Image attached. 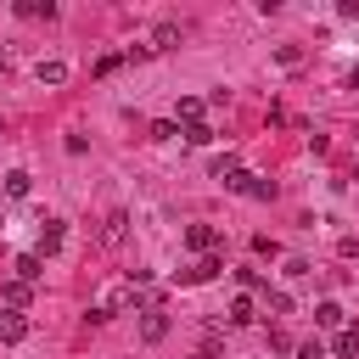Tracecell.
<instances>
[{
	"mask_svg": "<svg viewBox=\"0 0 359 359\" xmlns=\"http://www.w3.org/2000/svg\"><path fill=\"white\" fill-rule=\"evenodd\" d=\"M348 84H353V90H359V62H353V73H348Z\"/></svg>",
	"mask_w": 359,
	"mask_h": 359,
	"instance_id": "cb8c5ba5",
	"label": "cell"
},
{
	"mask_svg": "<svg viewBox=\"0 0 359 359\" xmlns=\"http://www.w3.org/2000/svg\"><path fill=\"white\" fill-rule=\"evenodd\" d=\"M275 62H280V67H297V62H303V50H297V45H280V50H275Z\"/></svg>",
	"mask_w": 359,
	"mask_h": 359,
	"instance_id": "44dd1931",
	"label": "cell"
},
{
	"mask_svg": "<svg viewBox=\"0 0 359 359\" xmlns=\"http://www.w3.org/2000/svg\"><path fill=\"white\" fill-rule=\"evenodd\" d=\"M331 348H337V359H353V353H359V325H342Z\"/></svg>",
	"mask_w": 359,
	"mask_h": 359,
	"instance_id": "ba28073f",
	"label": "cell"
},
{
	"mask_svg": "<svg viewBox=\"0 0 359 359\" xmlns=\"http://www.w3.org/2000/svg\"><path fill=\"white\" fill-rule=\"evenodd\" d=\"M353 180H359V168H353Z\"/></svg>",
	"mask_w": 359,
	"mask_h": 359,
	"instance_id": "484cf974",
	"label": "cell"
},
{
	"mask_svg": "<svg viewBox=\"0 0 359 359\" xmlns=\"http://www.w3.org/2000/svg\"><path fill=\"white\" fill-rule=\"evenodd\" d=\"M297 359H325V342H320V337H309V342H297Z\"/></svg>",
	"mask_w": 359,
	"mask_h": 359,
	"instance_id": "ffe728a7",
	"label": "cell"
},
{
	"mask_svg": "<svg viewBox=\"0 0 359 359\" xmlns=\"http://www.w3.org/2000/svg\"><path fill=\"white\" fill-rule=\"evenodd\" d=\"M135 303H146V297L135 292V280H118V286H112V292H107V297L90 309V320L101 325V320H112V314H123V309H135ZM146 309H151V303H146Z\"/></svg>",
	"mask_w": 359,
	"mask_h": 359,
	"instance_id": "6da1fadb",
	"label": "cell"
},
{
	"mask_svg": "<svg viewBox=\"0 0 359 359\" xmlns=\"http://www.w3.org/2000/svg\"><path fill=\"white\" fill-rule=\"evenodd\" d=\"M39 275H45V264H39V252H22V258H17V280H28V286H34Z\"/></svg>",
	"mask_w": 359,
	"mask_h": 359,
	"instance_id": "9c48e42d",
	"label": "cell"
},
{
	"mask_svg": "<svg viewBox=\"0 0 359 359\" xmlns=\"http://www.w3.org/2000/svg\"><path fill=\"white\" fill-rule=\"evenodd\" d=\"M140 337H146V342H163V337H168V314H163L157 303L140 314Z\"/></svg>",
	"mask_w": 359,
	"mask_h": 359,
	"instance_id": "3957f363",
	"label": "cell"
},
{
	"mask_svg": "<svg viewBox=\"0 0 359 359\" xmlns=\"http://www.w3.org/2000/svg\"><path fill=\"white\" fill-rule=\"evenodd\" d=\"M213 241H219V230H213V224H191V230H185V247H191V252H202V258L213 252Z\"/></svg>",
	"mask_w": 359,
	"mask_h": 359,
	"instance_id": "5b68a950",
	"label": "cell"
},
{
	"mask_svg": "<svg viewBox=\"0 0 359 359\" xmlns=\"http://www.w3.org/2000/svg\"><path fill=\"white\" fill-rule=\"evenodd\" d=\"M269 309L275 314H292V292H269Z\"/></svg>",
	"mask_w": 359,
	"mask_h": 359,
	"instance_id": "7402d4cb",
	"label": "cell"
},
{
	"mask_svg": "<svg viewBox=\"0 0 359 359\" xmlns=\"http://www.w3.org/2000/svg\"><path fill=\"white\" fill-rule=\"evenodd\" d=\"M219 269H224V258H213V252H208V258H196L191 269H180V286H202V280H213Z\"/></svg>",
	"mask_w": 359,
	"mask_h": 359,
	"instance_id": "7a4b0ae2",
	"label": "cell"
},
{
	"mask_svg": "<svg viewBox=\"0 0 359 359\" xmlns=\"http://www.w3.org/2000/svg\"><path fill=\"white\" fill-rule=\"evenodd\" d=\"M39 258H56L62 252V219H45V230H39V247H34Z\"/></svg>",
	"mask_w": 359,
	"mask_h": 359,
	"instance_id": "277c9868",
	"label": "cell"
},
{
	"mask_svg": "<svg viewBox=\"0 0 359 359\" xmlns=\"http://www.w3.org/2000/svg\"><path fill=\"white\" fill-rule=\"evenodd\" d=\"M39 84H67V62H39Z\"/></svg>",
	"mask_w": 359,
	"mask_h": 359,
	"instance_id": "8fae6325",
	"label": "cell"
},
{
	"mask_svg": "<svg viewBox=\"0 0 359 359\" xmlns=\"http://www.w3.org/2000/svg\"><path fill=\"white\" fill-rule=\"evenodd\" d=\"M28 337V320L22 314H0V342H22Z\"/></svg>",
	"mask_w": 359,
	"mask_h": 359,
	"instance_id": "52a82bcc",
	"label": "cell"
},
{
	"mask_svg": "<svg viewBox=\"0 0 359 359\" xmlns=\"http://www.w3.org/2000/svg\"><path fill=\"white\" fill-rule=\"evenodd\" d=\"M180 135H185L191 146H208V140H213V123H208V118H196V123H185Z\"/></svg>",
	"mask_w": 359,
	"mask_h": 359,
	"instance_id": "7c38bea8",
	"label": "cell"
},
{
	"mask_svg": "<svg viewBox=\"0 0 359 359\" xmlns=\"http://www.w3.org/2000/svg\"><path fill=\"white\" fill-rule=\"evenodd\" d=\"M252 320H258V314H252V297L241 292V297L230 303V325H252Z\"/></svg>",
	"mask_w": 359,
	"mask_h": 359,
	"instance_id": "4fadbf2b",
	"label": "cell"
},
{
	"mask_svg": "<svg viewBox=\"0 0 359 359\" xmlns=\"http://www.w3.org/2000/svg\"><path fill=\"white\" fill-rule=\"evenodd\" d=\"M0 202H6V180H0Z\"/></svg>",
	"mask_w": 359,
	"mask_h": 359,
	"instance_id": "d4e9b609",
	"label": "cell"
},
{
	"mask_svg": "<svg viewBox=\"0 0 359 359\" xmlns=\"http://www.w3.org/2000/svg\"><path fill=\"white\" fill-rule=\"evenodd\" d=\"M28 185H34V180H28L22 168H11V174H6V196H28Z\"/></svg>",
	"mask_w": 359,
	"mask_h": 359,
	"instance_id": "2e32d148",
	"label": "cell"
},
{
	"mask_svg": "<svg viewBox=\"0 0 359 359\" xmlns=\"http://www.w3.org/2000/svg\"><path fill=\"white\" fill-rule=\"evenodd\" d=\"M180 118L196 123V118H202V101H196V95H180Z\"/></svg>",
	"mask_w": 359,
	"mask_h": 359,
	"instance_id": "d6986e66",
	"label": "cell"
},
{
	"mask_svg": "<svg viewBox=\"0 0 359 359\" xmlns=\"http://www.w3.org/2000/svg\"><path fill=\"white\" fill-rule=\"evenodd\" d=\"M17 11H22V17H56V6H50V0H45V6H39V0H22Z\"/></svg>",
	"mask_w": 359,
	"mask_h": 359,
	"instance_id": "ac0fdd59",
	"label": "cell"
},
{
	"mask_svg": "<svg viewBox=\"0 0 359 359\" xmlns=\"http://www.w3.org/2000/svg\"><path fill=\"white\" fill-rule=\"evenodd\" d=\"M0 73H11V50H0Z\"/></svg>",
	"mask_w": 359,
	"mask_h": 359,
	"instance_id": "603a6c76",
	"label": "cell"
},
{
	"mask_svg": "<svg viewBox=\"0 0 359 359\" xmlns=\"http://www.w3.org/2000/svg\"><path fill=\"white\" fill-rule=\"evenodd\" d=\"M342 320H348L342 303H320V309H314V325H342Z\"/></svg>",
	"mask_w": 359,
	"mask_h": 359,
	"instance_id": "5bb4252c",
	"label": "cell"
},
{
	"mask_svg": "<svg viewBox=\"0 0 359 359\" xmlns=\"http://www.w3.org/2000/svg\"><path fill=\"white\" fill-rule=\"evenodd\" d=\"M0 297H6L11 309H22V303L34 297V286H28V280H6V286H0Z\"/></svg>",
	"mask_w": 359,
	"mask_h": 359,
	"instance_id": "30bf717a",
	"label": "cell"
},
{
	"mask_svg": "<svg viewBox=\"0 0 359 359\" xmlns=\"http://www.w3.org/2000/svg\"><path fill=\"white\" fill-rule=\"evenodd\" d=\"M174 39H180V28H174V22H163V28H157V34H151V50H168V45H174Z\"/></svg>",
	"mask_w": 359,
	"mask_h": 359,
	"instance_id": "e0dca14e",
	"label": "cell"
},
{
	"mask_svg": "<svg viewBox=\"0 0 359 359\" xmlns=\"http://www.w3.org/2000/svg\"><path fill=\"white\" fill-rule=\"evenodd\" d=\"M230 174H241V163H236V151H224V157H213V180H230Z\"/></svg>",
	"mask_w": 359,
	"mask_h": 359,
	"instance_id": "9a60e30c",
	"label": "cell"
},
{
	"mask_svg": "<svg viewBox=\"0 0 359 359\" xmlns=\"http://www.w3.org/2000/svg\"><path fill=\"white\" fill-rule=\"evenodd\" d=\"M123 224H129V213H123V208H112V213H107V224H101V241H107V247H118V241H123Z\"/></svg>",
	"mask_w": 359,
	"mask_h": 359,
	"instance_id": "8992f818",
	"label": "cell"
}]
</instances>
